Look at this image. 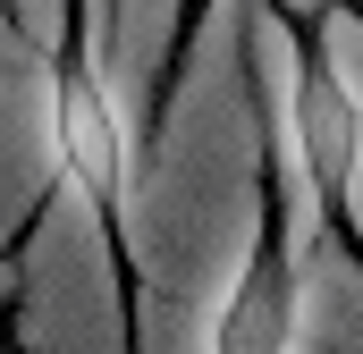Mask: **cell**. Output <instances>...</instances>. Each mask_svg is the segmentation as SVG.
<instances>
[{
	"label": "cell",
	"instance_id": "cell-2",
	"mask_svg": "<svg viewBox=\"0 0 363 354\" xmlns=\"http://www.w3.org/2000/svg\"><path fill=\"white\" fill-rule=\"evenodd\" d=\"M237 76H245V110H254V236H245V262L203 321V354H296L304 304H313V245L287 211L279 93L262 85V17L237 34Z\"/></svg>",
	"mask_w": 363,
	"mask_h": 354
},
{
	"label": "cell",
	"instance_id": "cell-4",
	"mask_svg": "<svg viewBox=\"0 0 363 354\" xmlns=\"http://www.w3.org/2000/svg\"><path fill=\"white\" fill-rule=\"evenodd\" d=\"M211 8H220V0H178V17H169V51H161V68H152V110H144V144H161V127H169V101H178L186 68H194V42H203Z\"/></svg>",
	"mask_w": 363,
	"mask_h": 354
},
{
	"label": "cell",
	"instance_id": "cell-1",
	"mask_svg": "<svg viewBox=\"0 0 363 354\" xmlns=\"http://www.w3.org/2000/svg\"><path fill=\"white\" fill-rule=\"evenodd\" d=\"M43 152H51V185L101 236L118 354H144V245H135L144 127L127 118V101L110 85V0H60V34L43 59Z\"/></svg>",
	"mask_w": 363,
	"mask_h": 354
},
{
	"label": "cell",
	"instance_id": "cell-5",
	"mask_svg": "<svg viewBox=\"0 0 363 354\" xmlns=\"http://www.w3.org/2000/svg\"><path fill=\"white\" fill-rule=\"evenodd\" d=\"M330 17H347V25H363V0H330Z\"/></svg>",
	"mask_w": 363,
	"mask_h": 354
},
{
	"label": "cell",
	"instance_id": "cell-3",
	"mask_svg": "<svg viewBox=\"0 0 363 354\" xmlns=\"http://www.w3.org/2000/svg\"><path fill=\"white\" fill-rule=\"evenodd\" d=\"M279 34H287V76H279V144L296 161L304 185V219H313V245L347 253L363 278V93L338 68V42H330V17L313 8H287L262 0Z\"/></svg>",
	"mask_w": 363,
	"mask_h": 354
}]
</instances>
